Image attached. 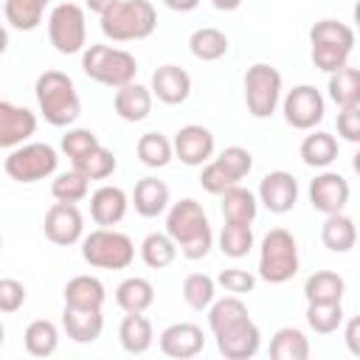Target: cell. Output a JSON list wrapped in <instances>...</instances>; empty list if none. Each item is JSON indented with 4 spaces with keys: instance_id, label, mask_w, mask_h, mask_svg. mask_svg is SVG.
Returning a JSON list of instances; mask_svg holds the SVG:
<instances>
[{
    "instance_id": "5bb4252c",
    "label": "cell",
    "mask_w": 360,
    "mask_h": 360,
    "mask_svg": "<svg viewBox=\"0 0 360 360\" xmlns=\"http://www.w3.org/2000/svg\"><path fill=\"white\" fill-rule=\"evenodd\" d=\"M349 180L338 172H321L309 180V202L321 214H340L349 205Z\"/></svg>"
},
{
    "instance_id": "9a60e30c",
    "label": "cell",
    "mask_w": 360,
    "mask_h": 360,
    "mask_svg": "<svg viewBox=\"0 0 360 360\" xmlns=\"http://www.w3.org/2000/svg\"><path fill=\"white\" fill-rule=\"evenodd\" d=\"M256 200L270 214H290L298 202V180L284 169L267 172L259 183V197Z\"/></svg>"
},
{
    "instance_id": "484cf974",
    "label": "cell",
    "mask_w": 360,
    "mask_h": 360,
    "mask_svg": "<svg viewBox=\"0 0 360 360\" xmlns=\"http://www.w3.org/2000/svg\"><path fill=\"white\" fill-rule=\"evenodd\" d=\"M343 292H346V281L332 270H315L304 281L307 304H340Z\"/></svg>"
},
{
    "instance_id": "816d5d0a",
    "label": "cell",
    "mask_w": 360,
    "mask_h": 360,
    "mask_svg": "<svg viewBox=\"0 0 360 360\" xmlns=\"http://www.w3.org/2000/svg\"><path fill=\"white\" fill-rule=\"evenodd\" d=\"M84 3H87V8H90V11H96V14H104V11H107L110 6H115L118 0H84Z\"/></svg>"
},
{
    "instance_id": "52a82bcc",
    "label": "cell",
    "mask_w": 360,
    "mask_h": 360,
    "mask_svg": "<svg viewBox=\"0 0 360 360\" xmlns=\"http://www.w3.org/2000/svg\"><path fill=\"white\" fill-rule=\"evenodd\" d=\"M59 166V155L51 143H42V141H34V143H20L8 152L3 169L11 180L17 183H37V180H45L56 172Z\"/></svg>"
},
{
    "instance_id": "7dc6e473",
    "label": "cell",
    "mask_w": 360,
    "mask_h": 360,
    "mask_svg": "<svg viewBox=\"0 0 360 360\" xmlns=\"http://www.w3.org/2000/svg\"><path fill=\"white\" fill-rule=\"evenodd\" d=\"M25 304V287L17 278H0V315H11Z\"/></svg>"
},
{
    "instance_id": "d6986e66",
    "label": "cell",
    "mask_w": 360,
    "mask_h": 360,
    "mask_svg": "<svg viewBox=\"0 0 360 360\" xmlns=\"http://www.w3.org/2000/svg\"><path fill=\"white\" fill-rule=\"evenodd\" d=\"M152 96L163 104H183L191 93V76L180 65H160L152 73Z\"/></svg>"
},
{
    "instance_id": "681fc988",
    "label": "cell",
    "mask_w": 360,
    "mask_h": 360,
    "mask_svg": "<svg viewBox=\"0 0 360 360\" xmlns=\"http://www.w3.org/2000/svg\"><path fill=\"white\" fill-rule=\"evenodd\" d=\"M357 329H360V321H357V318H352V321L346 323V346H349V352H352V354H360V343H357Z\"/></svg>"
},
{
    "instance_id": "44dd1931",
    "label": "cell",
    "mask_w": 360,
    "mask_h": 360,
    "mask_svg": "<svg viewBox=\"0 0 360 360\" xmlns=\"http://www.w3.org/2000/svg\"><path fill=\"white\" fill-rule=\"evenodd\" d=\"M62 329H65L68 338L76 340V343H93V340L101 338L104 315H101V309L65 307V312H62Z\"/></svg>"
},
{
    "instance_id": "8992f818",
    "label": "cell",
    "mask_w": 360,
    "mask_h": 360,
    "mask_svg": "<svg viewBox=\"0 0 360 360\" xmlns=\"http://www.w3.org/2000/svg\"><path fill=\"white\" fill-rule=\"evenodd\" d=\"M82 259L98 270H127L135 259V245L115 228H96L82 239Z\"/></svg>"
},
{
    "instance_id": "c3c4849f",
    "label": "cell",
    "mask_w": 360,
    "mask_h": 360,
    "mask_svg": "<svg viewBox=\"0 0 360 360\" xmlns=\"http://www.w3.org/2000/svg\"><path fill=\"white\" fill-rule=\"evenodd\" d=\"M338 135L343 141H349V143L360 141V104L340 107V112H338Z\"/></svg>"
},
{
    "instance_id": "6da1fadb",
    "label": "cell",
    "mask_w": 360,
    "mask_h": 360,
    "mask_svg": "<svg viewBox=\"0 0 360 360\" xmlns=\"http://www.w3.org/2000/svg\"><path fill=\"white\" fill-rule=\"evenodd\" d=\"M166 233L180 248V253L186 259H191V262L205 259L208 250H211V245H214L208 214L191 197H186L180 202H172V208L166 214Z\"/></svg>"
},
{
    "instance_id": "8fae6325",
    "label": "cell",
    "mask_w": 360,
    "mask_h": 360,
    "mask_svg": "<svg viewBox=\"0 0 360 360\" xmlns=\"http://www.w3.org/2000/svg\"><path fill=\"white\" fill-rule=\"evenodd\" d=\"M281 112H284V121L292 127V129H315V124L323 121V112H326V101L321 96L318 87L312 84H295L284 101H281Z\"/></svg>"
},
{
    "instance_id": "1f68e13d",
    "label": "cell",
    "mask_w": 360,
    "mask_h": 360,
    "mask_svg": "<svg viewBox=\"0 0 360 360\" xmlns=\"http://www.w3.org/2000/svg\"><path fill=\"white\" fill-rule=\"evenodd\" d=\"M270 357L273 360H307L309 357V340L295 326H281L270 340Z\"/></svg>"
},
{
    "instance_id": "ba28073f",
    "label": "cell",
    "mask_w": 360,
    "mask_h": 360,
    "mask_svg": "<svg viewBox=\"0 0 360 360\" xmlns=\"http://www.w3.org/2000/svg\"><path fill=\"white\" fill-rule=\"evenodd\" d=\"M253 169V155L245 146H225L219 152V158H211L208 163H202V174H200V186L208 194H222L225 188L242 183Z\"/></svg>"
},
{
    "instance_id": "3957f363",
    "label": "cell",
    "mask_w": 360,
    "mask_h": 360,
    "mask_svg": "<svg viewBox=\"0 0 360 360\" xmlns=\"http://www.w3.org/2000/svg\"><path fill=\"white\" fill-rule=\"evenodd\" d=\"M101 17V34L112 42L146 39L158 28V11L149 0H118Z\"/></svg>"
},
{
    "instance_id": "11a10c76",
    "label": "cell",
    "mask_w": 360,
    "mask_h": 360,
    "mask_svg": "<svg viewBox=\"0 0 360 360\" xmlns=\"http://www.w3.org/2000/svg\"><path fill=\"white\" fill-rule=\"evenodd\" d=\"M3 340H6V329H3V321H0V346H3Z\"/></svg>"
},
{
    "instance_id": "8d00e7d4",
    "label": "cell",
    "mask_w": 360,
    "mask_h": 360,
    "mask_svg": "<svg viewBox=\"0 0 360 360\" xmlns=\"http://www.w3.org/2000/svg\"><path fill=\"white\" fill-rule=\"evenodd\" d=\"M138 160L149 169H163L172 158H174V149H172V141L160 132H143L138 138Z\"/></svg>"
},
{
    "instance_id": "e0dca14e",
    "label": "cell",
    "mask_w": 360,
    "mask_h": 360,
    "mask_svg": "<svg viewBox=\"0 0 360 360\" xmlns=\"http://www.w3.org/2000/svg\"><path fill=\"white\" fill-rule=\"evenodd\" d=\"M160 343V352L166 357H174V360H188V357H197L205 346V335L197 323H188V321H180V323H172L160 332L158 338Z\"/></svg>"
},
{
    "instance_id": "9c48e42d",
    "label": "cell",
    "mask_w": 360,
    "mask_h": 360,
    "mask_svg": "<svg viewBox=\"0 0 360 360\" xmlns=\"http://www.w3.org/2000/svg\"><path fill=\"white\" fill-rule=\"evenodd\" d=\"M48 39L51 45L70 56L84 51L87 42V22H84V8L76 3H59L48 14Z\"/></svg>"
},
{
    "instance_id": "ab89813d",
    "label": "cell",
    "mask_w": 360,
    "mask_h": 360,
    "mask_svg": "<svg viewBox=\"0 0 360 360\" xmlns=\"http://www.w3.org/2000/svg\"><path fill=\"white\" fill-rule=\"evenodd\" d=\"M214 295H217V281L211 276H205V273H188L183 278V301L191 309H197V312L208 309V304L214 301Z\"/></svg>"
},
{
    "instance_id": "db71d44e",
    "label": "cell",
    "mask_w": 360,
    "mask_h": 360,
    "mask_svg": "<svg viewBox=\"0 0 360 360\" xmlns=\"http://www.w3.org/2000/svg\"><path fill=\"white\" fill-rule=\"evenodd\" d=\"M6 48H8V31L0 25V53H6Z\"/></svg>"
},
{
    "instance_id": "9f6ffc18",
    "label": "cell",
    "mask_w": 360,
    "mask_h": 360,
    "mask_svg": "<svg viewBox=\"0 0 360 360\" xmlns=\"http://www.w3.org/2000/svg\"><path fill=\"white\" fill-rule=\"evenodd\" d=\"M0 248H3V236H0Z\"/></svg>"
},
{
    "instance_id": "4dcf8cb0",
    "label": "cell",
    "mask_w": 360,
    "mask_h": 360,
    "mask_svg": "<svg viewBox=\"0 0 360 360\" xmlns=\"http://www.w3.org/2000/svg\"><path fill=\"white\" fill-rule=\"evenodd\" d=\"M329 98L338 104V107H352V104H360V70L352 68V65H343L340 70L329 73Z\"/></svg>"
},
{
    "instance_id": "d6a6232c",
    "label": "cell",
    "mask_w": 360,
    "mask_h": 360,
    "mask_svg": "<svg viewBox=\"0 0 360 360\" xmlns=\"http://www.w3.org/2000/svg\"><path fill=\"white\" fill-rule=\"evenodd\" d=\"M188 51L200 59V62H217L228 53V37L219 31V28H197L191 37H188Z\"/></svg>"
},
{
    "instance_id": "2e32d148",
    "label": "cell",
    "mask_w": 360,
    "mask_h": 360,
    "mask_svg": "<svg viewBox=\"0 0 360 360\" xmlns=\"http://www.w3.org/2000/svg\"><path fill=\"white\" fill-rule=\"evenodd\" d=\"M172 149L180 158V163L202 166L214 158V135H211V129H205L200 124H186V127L177 129V135L172 141Z\"/></svg>"
},
{
    "instance_id": "b9f144b4",
    "label": "cell",
    "mask_w": 360,
    "mask_h": 360,
    "mask_svg": "<svg viewBox=\"0 0 360 360\" xmlns=\"http://www.w3.org/2000/svg\"><path fill=\"white\" fill-rule=\"evenodd\" d=\"M87 183H90V180H87L84 174H79L76 169H70V172L56 174V180L51 183V194H53L56 202H79V200H84L87 191H90Z\"/></svg>"
},
{
    "instance_id": "4fadbf2b",
    "label": "cell",
    "mask_w": 360,
    "mask_h": 360,
    "mask_svg": "<svg viewBox=\"0 0 360 360\" xmlns=\"http://www.w3.org/2000/svg\"><path fill=\"white\" fill-rule=\"evenodd\" d=\"M42 231L53 245L68 248V245H76L84 236V217L76 208V202H53L45 214Z\"/></svg>"
},
{
    "instance_id": "ffe728a7",
    "label": "cell",
    "mask_w": 360,
    "mask_h": 360,
    "mask_svg": "<svg viewBox=\"0 0 360 360\" xmlns=\"http://www.w3.org/2000/svg\"><path fill=\"white\" fill-rule=\"evenodd\" d=\"M129 208V197L124 188L118 186H101L90 194V217L96 219V225L101 228H112L124 219Z\"/></svg>"
},
{
    "instance_id": "4316f807",
    "label": "cell",
    "mask_w": 360,
    "mask_h": 360,
    "mask_svg": "<svg viewBox=\"0 0 360 360\" xmlns=\"http://www.w3.org/2000/svg\"><path fill=\"white\" fill-rule=\"evenodd\" d=\"M321 242L332 250V253H349L357 242V228L354 219L340 214H326L323 225H321Z\"/></svg>"
},
{
    "instance_id": "7a4b0ae2",
    "label": "cell",
    "mask_w": 360,
    "mask_h": 360,
    "mask_svg": "<svg viewBox=\"0 0 360 360\" xmlns=\"http://www.w3.org/2000/svg\"><path fill=\"white\" fill-rule=\"evenodd\" d=\"M34 96H37L42 118L51 127H70L82 115V101H79L76 84L62 70L39 73V79L34 84Z\"/></svg>"
},
{
    "instance_id": "277c9868",
    "label": "cell",
    "mask_w": 360,
    "mask_h": 360,
    "mask_svg": "<svg viewBox=\"0 0 360 360\" xmlns=\"http://www.w3.org/2000/svg\"><path fill=\"white\" fill-rule=\"evenodd\" d=\"M82 70L87 79L104 84V87H124L129 82H135L138 73V59L124 51V48H112V45H90L82 51Z\"/></svg>"
},
{
    "instance_id": "5b68a950",
    "label": "cell",
    "mask_w": 360,
    "mask_h": 360,
    "mask_svg": "<svg viewBox=\"0 0 360 360\" xmlns=\"http://www.w3.org/2000/svg\"><path fill=\"white\" fill-rule=\"evenodd\" d=\"M298 273V245L287 228H270L259 248V276L267 284H284Z\"/></svg>"
},
{
    "instance_id": "ee69618b",
    "label": "cell",
    "mask_w": 360,
    "mask_h": 360,
    "mask_svg": "<svg viewBox=\"0 0 360 360\" xmlns=\"http://www.w3.org/2000/svg\"><path fill=\"white\" fill-rule=\"evenodd\" d=\"M349 56H352V51L340 48V45H312V62L323 73L340 70L343 65H349Z\"/></svg>"
},
{
    "instance_id": "60d3db41",
    "label": "cell",
    "mask_w": 360,
    "mask_h": 360,
    "mask_svg": "<svg viewBox=\"0 0 360 360\" xmlns=\"http://www.w3.org/2000/svg\"><path fill=\"white\" fill-rule=\"evenodd\" d=\"M253 248V231L250 225H242V222H225L222 233H219V250L231 259H242L248 256Z\"/></svg>"
},
{
    "instance_id": "836d02e7",
    "label": "cell",
    "mask_w": 360,
    "mask_h": 360,
    "mask_svg": "<svg viewBox=\"0 0 360 360\" xmlns=\"http://www.w3.org/2000/svg\"><path fill=\"white\" fill-rule=\"evenodd\" d=\"M22 343H25V352L34 354V357H51L59 346V332L51 321L45 318H37L25 326V335H22Z\"/></svg>"
},
{
    "instance_id": "f907efd6",
    "label": "cell",
    "mask_w": 360,
    "mask_h": 360,
    "mask_svg": "<svg viewBox=\"0 0 360 360\" xmlns=\"http://www.w3.org/2000/svg\"><path fill=\"white\" fill-rule=\"evenodd\" d=\"M166 3V8H172V11H194L197 6H200V0H163Z\"/></svg>"
},
{
    "instance_id": "f1b7e54d",
    "label": "cell",
    "mask_w": 360,
    "mask_h": 360,
    "mask_svg": "<svg viewBox=\"0 0 360 360\" xmlns=\"http://www.w3.org/2000/svg\"><path fill=\"white\" fill-rule=\"evenodd\" d=\"M152 301H155V287L141 276H129L115 287V304L124 312H146Z\"/></svg>"
},
{
    "instance_id": "83f0119b",
    "label": "cell",
    "mask_w": 360,
    "mask_h": 360,
    "mask_svg": "<svg viewBox=\"0 0 360 360\" xmlns=\"http://www.w3.org/2000/svg\"><path fill=\"white\" fill-rule=\"evenodd\" d=\"M118 340H121L124 352L143 354L152 346V340H155V332H152L149 318L143 312H127V318L118 326Z\"/></svg>"
},
{
    "instance_id": "cb8c5ba5",
    "label": "cell",
    "mask_w": 360,
    "mask_h": 360,
    "mask_svg": "<svg viewBox=\"0 0 360 360\" xmlns=\"http://www.w3.org/2000/svg\"><path fill=\"white\" fill-rule=\"evenodd\" d=\"M65 307H79V309H101L104 307V284L96 276H73L65 290Z\"/></svg>"
},
{
    "instance_id": "d4e9b609",
    "label": "cell",
    "mask_w": 360,
    "mask_h": 360,
    "mask_svg": "<svg viewBox=\"0 0 360 360\" xmlns=\"http://www.w3.org/2000/svg\"><path fill=\"white\" fill-rule=\"evenodd\" d=\"M222 217H225V222H242V225H250L253 219H256V214H259V200H256V194L250 191V188H245V186H231V188H225L222 194Z\"/></svg>"
},
{
    "instance_id": "74e56055",
    "label": "cell",
    "mask_w": 360,
    "mask_h": 360,
    "mask_svg": "<svg viewBox=\"0 0 360 360\" xmlns=\"http://www.w3.org/2000/svg\"><path fill=\"white\" fill-rule=\"evenodd\" d=\"M177 256V245L172 242L169 233H146L141 242V259L146 267L152 270H163L174 262Z\"/></svg>"
},
{
    "instance_id": "7c38bea8",
    "label": "cell",
    "mask_w": 360,
    "mask_h": 360,
    "mask_svg": "<svg viewBox=\"0 0 360 360\" xmlns=\"http://www.w3.org/2000/svg\"><path fill=\"white\" fill-rule=\"evenodd\" d=\"M214 338H217V349L222 357L228 360H248L259 352L262 346V332L259 326L250 321V315L245 318H236L219 329H214Z\"/></svg>"
},
{
    "instance_id": "f5cc1de1",
    "label": "cell",
    "mask_w": 360,
    "mask_h": 360,
    "mask_svg": "<svg viewBox=\"0 0 360 360\" xmlns=\"http://www.w3.org/2000/svg\"><path fill=\"white\" fill-rule=\"evenodd\" d=\"M214 3V8H219V11H236L239 6H242V0H211Z\"/></svg>"
},
{
    "instance_id": "d590c367",
    "label": "cell",
    "mask_w": 360,
    "mask_h": 360,
    "mask_svg": "<svg viewBox=\"0 0 360 360\" xmlns=\"http://www.w3.org/2000/svg\"><path fill=\"white\" fill-rule=\"evenodd\" d=\"M48 0H6V22L17 31H34L42 22Z\"/></svg>"
},
{
    "instance_id": "f6af8a7d",
    "label": "cell",
    "mask_w": 360,
    "mask_h": 360,
    "mask_svg": "<svg viewBox=\"0 0 360 360\" xmlns=\"http://www.w3.org/2000/svg\"><path fill=\"white\" fill-rule=\"evenodd\" d=\"M93 146H98V138H96L93 129H82V127H76V129H68V132L62 135V152H65L70 160L87 155Z\"/></svg>"
},
{
    "instance_id": "7bdbcfd3",
    "label": "cell",
    "mask_w": 360,
    "mask_h": 360,
    "mask_svg": "<svg viewBox=\"0 0 360 360\" xmlns=\"http://www.w3.org/2000/svg\"><path fill=\"white\" fill-rule=\"evenodd\" d=\"M307 323L318 335H332L343 323V307L340 304H307Z\"/></svg>"
},
{
    "instance_id": "30bf717a",
    "label": "cell",
    "mask_w": 360,
    "mask_h": 360,
    "mask_svg": "<svg viewBox=\"0 0 360 360\" xmlns=\"http://www.w3.org/2000/svg\"><path fill=\"white\" fill-rule=\"evenodd\" d=\"M281 101V73L264 62H256L245 73V104L253 118H270Z\"/></svg>"
},
{
    "instance_id": "e575fe53",
    "label": "cell",
    "mask_w": 360,
    "mask_h": 360,
    "mask_svg": "<svg viewBox=\"0 0 360 360\" xmlns=\"http://www.w3.org/2000/svg\"><path fill=\"white\" fill-rule=\"evenodd\" d=\"M70 163H73V169H76L79 174H84L87 180H107V177L115 172V166H118L115 155H112L107 146H101V143L93 146L87 155L70 160Z\"/></svg>"
},
{
    "instance_id": "bcb514c9",
    "label": "cell",
    "mask_w": 360,
    "mask_h": 360,
    "mask_svg": "<svg viewBox=\"0 0 360 360\" xmlns=\"http://www.w3.org/2000/svg\"><path fill=\"white\" fill-rule=\"evenodd\" d=\"M217 284H219L225 292L239 295V292H250V290L256 287V276L248 273V270H242V267H228V270H222V273L217 276Z\"/></svg>"
},
{
    "instance_id": "ac0fdd59",
    "label": "cell",
    "mask_w": 360,
    "mask_h": 360,
    "mask_svg": "<svg viewBox=\"0 0 360 360\" xmlns=\"http://www.w3.org/2000/svg\"><path fill=\"white\" fill-rule=\"evenodd\" d=\"M37 132V115L28 107L0 101V149H14Z\"/></svg>"
},
{
    "instance_id": "603a6c76",
    "label": "cell",
    "mask_w": 360,
    "mask_h": 360,
    "mask_svg": "<svg viewBox=\"0 0 360 360\" xmlns=\"http://www.w3.org/2000/svg\"><path fill=\"white\" fill-rule=\"evenodd\" d=\"M132 205L141 217L152 219V217H160L166 208H169V186L158 177H143L135 183V191H132Z\"/></svg>"
},
{
    "instance_id": "7402d4cb",
    "label": "cell",
    "mask_w": 360,
    "mask_h": 360,
    "mask_svg": "<svg viewBox=\"0 0 360 360\" xmlns=\"http://www.w3.org/2000/svg\"><path fill=\"white\" fill-rule=\"evenodd\" d=\"M112 107H115L118 118H124L129 124H138V121H143L152 112V90L138 84V82H129V84L115 90Z\"/></svg>"
},
{
    "instance_id": "f546056e",
    "label": "cell",
    "mask_w": 360,
    "mask_h": 360,
    "mask_svg": "<svg viewBox=\"0 0 360 360\" xmlns=\"http://www.w3.org/2000/svg\"><path fill=\"white\" fill-rule=\"evenodd\" d=\"M301 160L307 163V166H312V169H326L329 163H335L338 160V138L332 135V132H323V129H318V132H312V135H307L304 141H301Z\"/></svg>"
},
{
    "instance_id": "f35d334b",
    "label": "cell",
    "mask_w": 360,
    "mask_h": 360,
    "mask_svg": "<svg viewBox=\"0 0 360 360\" xmlns=\"http://www.w3.org/2000/svg\"><path fill=\"white\" fill-rule=\"evenodd\" d=\"M309 42L312 45H340V48L354 51V31L340 20H321L309 28Z\"/></svg>"
}]
</instances>
